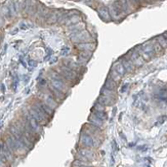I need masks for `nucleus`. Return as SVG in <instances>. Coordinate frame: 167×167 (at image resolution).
I'll list each match as a JSON object with an SVG mask.
<instances>
[{
	"label": "nucleus",
	"instance_id": "1",
	"mask_svg": "<svg viewBox=\"0 0 167 167\" xmlns=\"http://www.w3.org/2000/svg\"><path fill=\"white\" fill-rule=\"evenodd\" d=\"M3 141L6 144L8 149L14 155H25L29 151V149L22 141H20L9 130L7 131L6 135L4 136Z\"/></svg>",
	"mask_w": 167,
	"mask_h": 167
},
{
	"label": "nucleus",
	"instance_id": "2",
	"mask_svg": "<svg viewBox=\"0 0 167 167\" xmlns=\"http://www.w3.org/2000/svg\"><path fill=\"white\" fill-rule=\"evenodd\" d=\"M56 71L61 74V75L63 76L69 83H71V82H75L77 80V78H78L77 71L69 68V67H67V66H65V65H61L59 68L56 69Z\"/></svg>",
	"mask_w": 167,
	"mask_h": 167
},
{
	"label": "nucleus",
	"instance_id": "3",
	"mask_svg": "<svg viewBox=\"0 0 167 167\" xmlns=\"http://www.w3.org/2000/svg\"><path fill=\"white\" fill-rule=\"evenodd\" d=\"M101 143H102V141L92 138L91 135H89V134H87L85 131L82 130V132L80 134V144L83 146L84 148L92 149V148H94V147H99V144H101Z\"/></svg>",
	"mask_w": 167,
	"mask_h": 167
},
{
	"label": "nucleus",
	"instance_id": "4",
	"mask_svg": "<svg viewBox=\"0 0 167 167\" xmlns=\"http://www.w3.org/2000/svg\"><path fill=\"white\" fill-rule=\"evenodd\" d=\"M8 130L11 131V132L12 134H14V135L16 136V138H17V139H19L20 141H22V143H23V144H25V146H26L27 148L29 149V150H30V149L33 148L34 143H32V141H30L29 138H27L26 136H25L24 134L22 133L21 131H20L19 129H17V127L14 125V124H11V125L9 126V129H8Z\"/></svg>",
	"mask_w": 167,
	"mask_h": 167
},
{
	"label": "nucleus",
	"instance_id": "5",
	"mask_svg": "<svg viewBox=\"0 0 167 167\" xmlns=\"http://www.w3.org/2000/svg\"><path fill=\"white\" fill-rule=\"evenodd\" d=\"M90 35L87 31L83 30V31L77 32V33H74L71 35V40L74 42V43L78 44V43H84V42H89L90 41Z\"/></svg>",
	"mask_w": 167,
	"mask_h": 167
},
{
	"label": "nucleus",
	"instance_id": "6",
	"mask_svg": "<svg viewBox=\"0 0 167 167\" xmlns=\"http://www.w3.org/2000/svg\"><path fill=\"white\" fill-rule=\"evenodd\" d=\"M126 56L130 59V61L132 62L135 67H141L144 63H146V61H144V59L141 56V54L135 50V48L129 50L126 53Z\"/></svg>",
	"mask_w": 167,
	"mask_h": 167
},
{
	"label": "nucleus",
	"instance_id": "7",
	"mask_svg": "<svg viewBox=\"0 0 167 167\" xmlns=\"http://www.w3.org/2000/svg\"><path fill=\"white\" fill-rule=\"evenodd\" d=\"M50 85H52L54 88H56L58 90L62 91L63 93L67 94V92L69 91V84L67 82L63 80H56V79H50Z\"/></svg>",
	"mask_w": 167,
	"mask_h": 167
},
{
	"label": "nucleus",
	"instance_id": "8",
	"mask_svg": "<svg viewBox=\"0 0 167 167\" xmlns=\"http://www.w3.org/2000/svg\"><path fill=\"white\" fill-rule=\"evenodd\" d=\"M141 47L143 52H144V53H146L151 59L156 56V52H155V50H154L152 41H149V42H147V43L143 44V45H141Z\"/></svg>",
	"mask_w": 167,
	"mask_h": 167
},
{
	"label": "nucleus",
	"instance_id": "9",
	"mask_svg": "<svg viewBox=\"0 0 167 167\" xmlns=\"http://www.w3.org/2000/svg\"><path fill=\"white\" fill-rule=\"evenodd\" d=\"M119 61H120L122 63V65H123V67L125 68L126 72H133L134 69L136 68V67L133 65L132 62L130 61V59H129L128 56H126V54L124 56H122V58H120Z\"/></svg>",
	"mask_w": 167,
	"mask_h": 167
},
{
	"label": "nucleus",
	"instance_id": "10",
	"mask_svg": "<svg viewBox=\"0 0 167 167\" xmlns=\"http://www.w3.org/2000/svg\"><path fill=\"white\" fill-rule=\"evenodd\" d=\"M47 88H48V90L51 92L52 96L56 99V101L58 102V103H59V102H61V101H63V99H65V96H66V94L63 93L62 91L58 90L56 88H54V87L52 85H50V84H49Z\"/></svg>",
	"mask_w": 167,
	"mask_h": 167
},
{
	"label": "nucleus",
	"instance_id": "11",
	"mask_svg": "<svg viewBox=\"0 0 167 167\" xmlns=\"http://www.w3.org/2000/svg\"><path fill=\"white\" fill-rule=\"evenodd\" d=\"M77 49L80 51H90L92 52L96 49V44L91 42H84V43H78L77 44Z\"/></svg>",
	"mask_w": 167,
	"mask_h": 167
},
{
	"label": "nucleus",
	"instance_id": "12",
	"mask_svg": "<svg viewBox=\"0 0 167 167\" xmlns=\"http://www.w3.org/2000/svg\"><path fill=\"white\" fill-rule=\"evenodd\" d=\"M78 154H80V155H82L83 157H85V158L88 159L89 161L93 160L94 159V153L93 151L91 150V149L89 148H80L78 149Z\"/></svg>",
	"mask_w": 167,
	"mask_h": 167
},
{
	"label": "nucleus",
	"instance_id": "13",
	"mask_svg": "<svg viewBox=\"0 0 167 167\" xmlns=\"http://www.w3.org/2000/svg\"><path fill=\"white\" fill-rule=\"evenodd\" d=\"M28 111H29V113L32 115V117L36 119V120L38 121L42 126L45 125V124H47V122H48V121L45 120V119H44V118H42V117H41L40 115H39V114L37 113V112L35 111V110H34L33 108H31V107H29V108H28Z\"/></svg>",
	"mask_w": 167,
	"mask_h": 167
},
{
	"label": "nucleus",
	"instance_id": "14",
	"mask_svg": "<svg viewBox=\"0 0 167 167\" xmlns=\"http://www.w3.org/2000/svg\"><path fill=\"white\" fill-rule=\"evenodd\" d=\"M98 12H99V17H101L104 21H106V22L110 21V19H111V14H110V11L107 7L101 6L99 8H98Z\"/></svg>",
	"mask_w": 167,
	"mask_h": 167
},
{
	"label": "nucleus",
	"instance_id": "15",
	"mask_svg": "<svg viewBox=\"0 0 167 167\" xmlns=\"http://www.w3.org/2000/svg\"><path fill=\"white\" fill-rule=\"evenodd\" d=\"M116 99H112V98H109V96H103L102 94L101 96L99 98L98 102L99 104L104 105V106H111V105H113L115 103Z\"/></svg>",
	"mask_w": 167,
	"mask_h": 167
},
{
	"label": "nucleus",
	"instance_id": "16",
	"mask_svg": "<svg viewBox=\"0 0 167 167\" xmlns=\"http://www.w3.org/2000/svg\"><path fill=\"white\" fill-rule=\"evenodd\" d=\"M88 121H89V123L93 124V125L98 126L99 128H102V126L104 125V121L102 120V119H99V117H96L94 114H91V115L89 116Z\"/></svg>",
	"mask_w": 167,
	"mask_h": 167
},
{
	"label": "nucleus",
	"instance_id": "17",
	"mask_svg": "<svg viewBox=\"0 0 167 167\" xmlns=\"http://www.w3.org/2000/svg\"><path fill=\"white\" fill-rule=\"evenodd\" d=\"M117 85H118V83L115 81H113L112 80L111 78H107V80L106 82H105V85L104 87L105 88H108L110 89V90H114V91H116V89H117Z\"/></svg>",
	"mask_w": 167,
	"mask_h": 167
},
{
	"label": "nucleus",
	"instance_id": "18",
	"mask_svg": "<svg viewBox=\"0 0 167 167\" xmlns=\"http://www.w3.org/2000/svg\"><path fill=\"white\" fill-rule=\"evenodd\" d=\"M109 78H111L112 80L113 81H115L117 82V83H119V82L121 81V78H122V76L120 75V74L118 73V72L116 71L115 69H113L112 68L111 69V71H110V73H109Z\"/></svg>",
	"mask_w": 167,
	"mask_h": 167
},
{
	"label": "nucleus",
	"instance_id": "19",
	"mask_svg": "<svg viewBox=\"0 0 167 167\" xmlns=\"http://www.w3.org/2000/svg\"><path fill=\"white\" fill-rule=\"evenodd\" d=\"M112 68L115 69L116 71L118 72V73L120 74V75H121L122 77H123V76L126 74V70H125V68L123 67V65H122V63H121L120 61L116 62V63L113 65V67H112Z\"/></svg>",
	"mask_w": 167,
	"mask_h": 167
},
{
	"label": "nucleus",
	"instance_id": "20",
	"mask_svg": "<svg viewBox=\"0 0 167 167\" xmlns=\"http://www.w3.org/2000/svg\"><path fill=\"white\" fill-rule=\"evenodd\" d=\"M152 44H153L154 50L156 52V56H162V54L164 53V50H165V49L157 42V40H152Z\"/></svg>",
	"mask_w": 167,
	"mask_h": 167
},
{
	"label": "nucleus",
	"instance_id": "21",
	"mask_svg": "<svg viewBox=\"0 0 167 167\" xmlns=\"http://www.w3.org/2000/svg\"><path fill=\"white\" fill-rule=\"evenodd\" d=\"M63 65H65V66L69 67V68L75 70V71H77V70H79V68H80L81 65L79 63H74V62L72 61H67V59H65V61H63Z\"/></svg>",
	"mask_w": 167,
	"mask_h": 167
},
{
	"label": "nucleus",
	"instance_id": "22",
	"mask_svg": "<svg viewBox=\"0 0 167 167\" xmlns=\"http://www.w3.org/2000/svg\"><path fill=\"white\" fill-rule=\"evenodd\" d=\"M84 28H85V24L84 23H77V24H74L72 27H70V30L73 32H75V33H77V32H80V31H83Z\"/></svg>",
	"mask_w": 167,
	"mask_h": 167
},
{
	"label": "nucleus",
	"instance_id": "23",
	"mask_svg": "<svg viewBox=\"0 0 167 167\" xmlns=\"http://www.w3.org/2000/svg\"><path fill=\"white\" fill-rule=\"evenodd\" d=\"M102 94L103 96H109V98H112V99H115L117 98V96H116V91H114V90H110V89L108 88H104L102 89Z\"/></svg>",
	"mask_w": 167,
	"mask_h": 167
},
{
	"label": "nucleus",
	"instance_id": "24",
	"mask_svg": "<svg viewBox=\"0 0 167 167\" xmlns=\"http://www.w3.org/2000/svg\"><path fill=\"white\" fill-rule=\"evenodd\" d=\"M92 114H94L96 117H99V119H102L103 121H106L107 120V118H108V116H107V114L105 113L104 111H99V110H96L94 109L93 110V113Z\"/></svg>",
	"mask_w": 167,
	"mask_h": 167
},
{
	"label": "nucleus",
	"instance_id": "25",
	"mask_svg": "<svg viewBox=\"0 0 167 167\" xmlns=\"http://www.w3.org/2000/svg\"><path fill=\"white\" fill-rule=\"evenodd\" d=\"M156 40L162 47H163L164 49H167V40L165 39V37H164L163 35H159V36L156 38Z\"/></svg>",
	"mask_w": 167,
	"mask_h": 167
},
{
	"label": "nucleus",
	"instance_id": "26",
	"mask_svg": "<svg viewBox=\"0 0 167 167\" xmlns=\"http://www.w3.org/2000/svg\"><path fill=\"white\" fill-rule=\"evenodd\" d=\"M67 22H68V25L70 24H77V23H80L81 22V17H79V16H73V17H71L70 19L67 20Z\"/></svg>",
	"mask_w": 167,
	"mask_h": 167
},
{
	"label": "nucleus",
	"instance_id": "27",
	"mask_svg": "<svg viewBox=\"0 0 167 167\" xmlns=\"http://www.w3.org/2000/svg\"><path fill=\"white\" fill-rule=\"evenodd\" d=\"M91 53L92 52L90 51H81V54H79V56L82 59H85L86 61H88V59L91 58Z\"/></svg>",
	"mask_w": 167,
	"mask_h": 167
},
{
	"label": "nucleus",
	"instance_id": "28",
	"mask_svg": "<svg viewBox=\"0 0 167 167\" xmlns=\"http://www.w3.org/2000/svg\"><path fill=\"white\" fill-rule=\"evenodd\" d=\"M29 65H31L32 67H35V66H37V62H35V61H30V62H29Z\"/></svg>",
	"mask_w": 167,
	"mask_h": 167
},
{
	"label": "nucleus",
	"instance_id": "29",
	"mask_svg": "<svg viewBox=\"0 0 167 167\" xmlns=\"http://www.w3.org/2000/svg\"><path fill=\"white\" fill-rule=\"evenodd\" d=\"M163 36L165 37V39H166V40H167V32H165V33L163 34Z\"/></svg>",
	"mask_w": 167,
	"mask_h": 167
},
{
	"label": "nucleus",
	"instance_id": "30",
	"mask_svg": "<svg viewBox=\"0 0 167 167\" xmlns=\"http://www.w3.org/2000/svg\"><path fill=\"white\" fill-rule=\"evenodd\" d=\"M144 1H147V2H150V1H152V0H144Z\"/></svg>",
	"mask_w": 167,
	"mask_h": 167
}]
</instances>
